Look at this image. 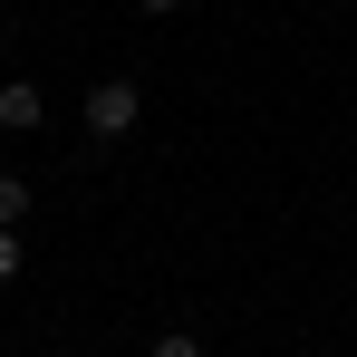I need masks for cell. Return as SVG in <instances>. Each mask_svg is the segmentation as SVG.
I'll list each match as a JSON object with an SVG mask.
<instances>
[{
    "instance_id": "1",
    "label": "cell",
    "mask_w": 357,
    "mask_h": 357,
    "mask_svg": "<svg viewBox=\"0 0 357 357\" xmlns=\"http://www.w3.org/2000/svg\"><path fill=\"white\" fill-rule=\"evenodd\" d=\"M135 116H145V87H135V77H97V87H87V135H97V145H116Z\"/></svg>"
},
{
    "instance_id": "6",
    "label": "cell",
    "mask_w": 357,
    "mask_h": 357,
    "mask_svg": "<svg viewBox=\"0 0 357 357\" xmlns=\"http://www.w3.org/2000/svg\"><path fill=\"white\" fill-rule=\"evenodd\" d=\"M135 10H183V0H135Z\"/></svg>"
},
{
    "instance_id": "5",
    "label": "cell",
    "mask_w": 357,
    "mask_h": 357,
    "mask_svg": "<svg viewBox=\"0 0 357 357\" xmlns=\"http://www.w3.org/2000/svg\"><path fill=\"white\" fill-rule=\"evenodd\" d=\"M155 357H203V348H193V338L174 328V338H155Z\"/></svg>"
},
{
    "instance_id": "3",
    "label": "cell",
    "mask_w": 357,
    "mask_h": 357,
    "mask_svg": "<svg viewBox=\"0 0 357 357\" xmlns=\"http://www.w3.org/2000/svg\"><path fill=\"white\" fill-rule=\"evenodd\" d=\"M0 222H10V232L29 222V183H20V174H0Z\"/></svg>"
},
{
    "instance_id": "2",
    "label": "cell",
    "mask_w": 357,
    "mask_h": 357,
    "mask_svg": "<svg viewBox=\"0 0 357 357\" xmlns=\"http://www.w3.org/2000/svg\"><path fill=\"white\" fill-rule=\"evenodd\" d=\"M39 116H49V97H39L29 77H10V87H0V126H10V135H39Z\"/></svg>"
},
{
    "instance_id": "4",
    "label": "cell",
    "mask_w": 357,
    "mask_h": 357,
    "mask_svg": "<svg viewBox=\"0 0 357 357\" xmlns=\"http://www.w3.org/2000/svg\"><path fill=\"white\" fill-rule=\"evenodd\" d=\"M0 280H20V232L0 222Z\"/></svg>"
}]
</instances>
